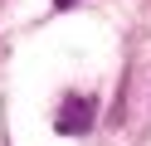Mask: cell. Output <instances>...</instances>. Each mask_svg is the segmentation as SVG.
Masks as SVG:
<instances>
[{
  "mask_svg": "<svg viewBox=\"0 0 151 146\" xmlns=\"http://www.w3.org/2000/svg\"><path fill=\"white\" fill-rule=\"evenodd\" d=\"M93 117H98V102H93L88 93H68L59 102V132L63 136H83L93 127Z\"/></svg>",
  "mask_w": 151,
  "mask_h": 146,
  "instance_id": "obj_1",
  "label": "cell"
},
{
  "mask_svg": "<svg viewBox=\"0 0 151 146\" xmlns=\"http://www.w3.org/2000/svg\"><path fill=\"white\" fill-rule=\"evenodd\" d=\"M54 5H59V10H68V5H78V0H54Z\"/></svg>",
  "mask_w": 151,
  "mask_h": 146,
  "instance_id": "obj_2",
  "label": "cell"
}]
</instances>
